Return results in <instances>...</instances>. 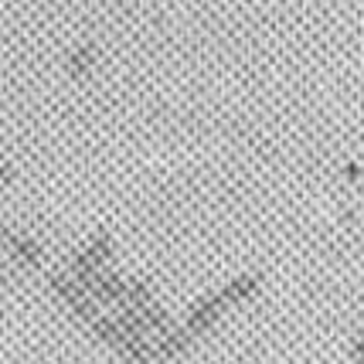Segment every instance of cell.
Instances as JSON below:
<instances>
[{
    "instance_id": "7a4b0ae2",
    "label": "cell",
    "mask_w": 364,
    "mask_h": 364,
    "mask_svg": "<svg viewBox=\"0 0 364 364\" xmlns=\"http://www.w3.org/2000/svg\"><path fill=\"white\" fill-rule=\"evenodd\" d=\"M45 279H48V286L58 293V300H62L65 306H68V310H72V314L85 323V327H89L95 317H102V306H99V303H95L92 296H89V293H85V289H82V286L68 276V272L45 269Z\"/></svg>"
},
{
    "instance_id": "6da1fadb",
    "label": "cell",
    "mask_w": 364,
    "mask_h": 364,
    "mask_svg": "<svg viewBox=\"0 0 364 364\" xmlns=\"http://www.w3.org/2000/svg\"><path fill=\"white\" fill-rule=\"evenodd\" d=\"M262 286V276H255V272H245V276H235L228 286H222L218 293H211V296H205V300L198 303L194 310H191V317L184 320V331L198 341L205 331H211L215 327V320L222 317L228 306H235V303L249 300L255 289Z\"/></svg>"
},
{
    "instance_id": "ba28073f",
    "label": "cell",
    "mask_w": 364,
    "mask_h": 364,
    "mask_svg": "<svg viewBox=\"0 0 364 364\" xmlns=\"http://www.w3.org/2000/svg\"><path fill=\"white\" fill-rule=\"evenodd\" d=\"M344 177H348V181H358V177H361L358 164H348V167H344Z\"/></svg>"
},
{
    "instance_id": "3957f363",
    "label": "cell",
    "mask_w": 364,
    "mask_h": 364,
    "mask_svg": "<svg viewBox=\"0 0 364 364\" xmlns=\"http://www.w3.org/2000/svg\"><path fill=\"white\" fill-rule=\"evenodd\" d=\"M0 249H7V252H11V259H14L21 269L45 272V252H41V245H38L31 235L11 232L4 222H0Z\"/></svg>"
},
{
    "instance_id": "277c9868",
    "label": "cell",
    "mask_w": 364,
    "mask_h": 364,
    "mask_svg": "<svg viewBox=\"0 0 364 364\" xmlns=\"http://www.w3.org/2000/svg\"><path fill=\"white\" fill-rule=\"evenodd\" d=\"M191 344H194V337H191L184 327H174L167 337H157L154 350H157V361H171V358H177V354H184Z\"/></svg>"
},
{
    "instance_id": "52a82bcc",
    "label": "cell",
    "mask_w": 364,
    "mask_h": 364,
    "mask_svg": "<svg viewBox=\"0 0 364 364\" xmlns=\"http://www.w3.org/2000/svg\"><path fill=\"white\" fill-rule=\"evenodd\" d=\"M14 177V171H11V164H0V184H7Z\"/></svg>"
},
{
    "instance_id": "8992f818",
    "label": "cell",
    "mask_w": 364,
    "mask_h": 364,
    "mask_svg": "<svg viewBox=\"0 0 364 364\" xmlns=\"http://www.w3.org/2000/svg\"><path fill=\"white\" fill-rule=\"evenodd\" d=\"M95 65V48L92 45H82L72 58H68V68H72V75H85L89 68Z\"/></svg>"
},
{
    "instance_id": "5b68a950",
    "label": "cell",
    "mask_w": 364,
    "mask_h": 364,
    "mask_svg": "<svg viewBox=\"0 0 364 364\" xmlns=\"http://www.w3.org/2000/svg\"><path fill=\"white\" fill-rule=\"evenodd\" d=\"M127 300L136 306V310H146V306H154V293H150V286L143 283V279H127Z\"/></svg>"
}]
</instances>
